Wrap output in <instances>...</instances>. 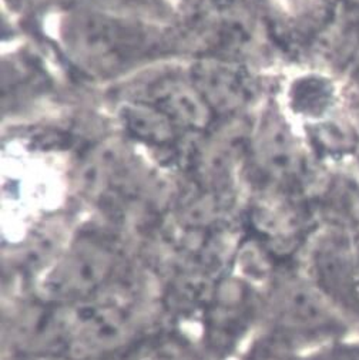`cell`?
I'll return each mask as SVG.
<instances>
[{
	"instance_id": "obj_5",
	"label": "cell",
	"mask_w": 359,
	"mask_h": 360,
	"mask_svg": "<svg viewBox=\"0 0 359 360\" xmlns=\"http://www.w3.org/2000/svg\"><path fill=\"white\" fill-rule=\"evenodd\" d=\"M158 100L160 108L186 127L204 129L210 123V104L197 89L172 83L160 91Z\"/></svg>"
},
{
	"instance_id": "obj_11",
	"label": "cell",
	"mask_w": 359,
	"mask_h": 360,
	"mask_svg": "<svg viewBox=\"0 0 359 360\" xmlns=\"http://www.w3.org/2000/svg\"><path fill=\"white\" fill-rule=\"evenodd\" d=\"M356 250H358V258H359V243L356 244Z\"/></svg>"
},
{
	"instance_id": "obj_3",
	"label": "cell",
	"mask_w": 359,
	"mask_h": 360,
	"mask_svg": "<svg viewBox=\"0 0 359 360\" xmlns=\"http://www.w3.org/2000/svg\"><path fill=\"white\" fill-rule=\"evenodd\" d=\"M68 43L82 66L108 73L122 68L144 49V36L132 25L84 13L72 20Z\"/></svg>"
},
{
	"instance_id": "obj_10",
	"label": "cell",
	"mask_w": 359,
	"mask_h": 360,
	"mask_svg": "<svg viewBox=\"0 0 359 360\" xmlns=\"http://www.w3.org/2000/svg\"><path fill=\"white\" fill-rule=\"evenodd\" d=\"M33 360H75L63 354H33Z\"/></svg>"
},
{
	"instance_id": "obj_1",
	"label": "cell",
	"mask_w": 359,
	"mask_h": 360,
	"mask_svg": "<svg viewBox=\"0 0 359 360\" xmlns=\"http://www.w3.org/2000/svg\"><path fill=\"white\" fill-rule=\"evenodd\" d=\"M122 255L110 243L83 238L60 255L40 281V299L72 305L104 297L122 274Z\"/></svg>"
},
{
	"instance_id": "obj_9",
	"label": "cell",
	"mask_w": 359,
	"mask_h": 360,
	"mask_svg": "<svg viewBox=\"0 0 359 360\" xmlns=\"http://www.w3.org/2000/svg\"><path fill=\"white\" fill-rule=\"evenodd\" d=\"M311 360H359V340L349 338L317 349Z\"/></svg>"
},
{
	"instance_id": "obj_7",
	"label": "cell",
	"mask_w": 359,
	"mask_h": 360,
	"mask_svg": "<svg viewBox=\"0 0 359 360\" xmlns=\"http://www.w3.org/2000/svg\"><path fill=\"white\" fill-rule=\"evenodd\" d=\"M199 91L210 105L234 108L241 103L244 89L239 76L221 65H204L197 72Z\"/></svg>"
},
{
	"instance_id": "obj_2",
	"label": "cell",
	"mask_w": 359,
	"mask_h": 360,
	"mask_svg": "<svg viewBox=\"0 0 359 360\" xmlns=\"http://www.w3.org/2000/svg\"><path fill=\"white\" fill-rule=\"evenodd\" d=\"M60 354L75 360H97L122 349L133 336L132 315L108 297L60 305Z\"/></svg>"
},
{
	"instance_id": "obj_4",
	"label": "cell",
	"mask_w": 359,
	"mask_h": 360,
	"mask_svg": "<svg viewBox=\"0 0 359 360\" xmlns=\"http://www.w3.org/2000/svg\"><path fill=\"white\" fill-rule=\"evenodd\" d=\"M306 276L346 318L359 325V258L355 245L344 241L318 243L306 264Z\"/></svg>"
},
{
	"instance_id": "obj_8",
	"label": "cell",
	"mask_w": 359,
	"mask_h": 360,
	"mask_svg": "<svg viewBox=\"0 0 359 360\" xmlns=\"http://www.w3.org/2000/svg\"><path fill=\"white\" fill-rule=\"evenodd\" d=\"M263 157L277 172H289L296 165V153L288 133L275 123L263 139Z\"/></svg>"
},
{
	"instance_id": "obj_6",
	"label": "cell",
	"mask_w": 359,
	"mask_h": 360,
	"mask_svg": "<svg viewBox=\"0 0 359 360\" xmlns=\"http://www.w3.org/2000/svg\"><path fill=\"white\" fill-rule=\"evenodd\" d=\"M126 129L137 139L151 144H165L174 137L171 118L147 103H126L120 112Z\"/></svg>"
}]
</instances>
